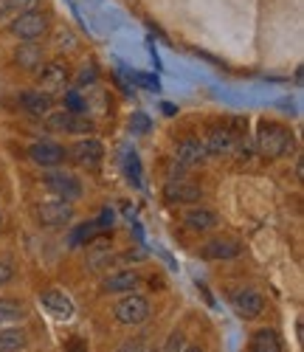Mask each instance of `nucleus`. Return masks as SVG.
I'll return each instance as SVG.
<instances>
[{
    "label": "nucleus",
    "mask_w": 304,
    "mask_h": 352,
    "mask_svg": "<svg viewBox=\"0 0 304 352\" xmlns=\"http://www.w3.org/2000/svg\"><path fill=\"white\" fill-rule=\"evenodd\" d=\"M45 32H48V17L43 12H37V9L25 12V14H17L9 23V34L17 37L20 43H37Z\"/></svg>",
    "instance_id": "f03ea898"
},
{
    "label": "nucleus",
    "mask_w": 304,
    "mask_h": 352,
    "mask_svg": "<svg viewBox=\"0 0 304 352\" xmlns=\"http://www.w3.org/2000/svg\"><path fill=\"white\" fill-rule=\"evenodd\" d=\"M14 63L20 65V68H40L43 65V48H40V43H23L17 51H14Z\"/></svg>",
    "instance_id": "4be33fe9"
},
{
    "label": "nucleus",
    "mask_w": 304,
    "mask_h": 352,
    "mask_svg": "<svg viewBox=\"0 0 304 352\" xmlns=\"http://www.w3.org/2000/svg\"><path fill=\"white\" fill-rule=\"evenodd\" d=\"M28 158H32L37 166H45V169H56L59 164L65 161V146L56 144V141H34L28 146Z\"/></svg>",
    "instance_id": "9d476101"
},
{
    "label": "nucleus",
    "mask_w": 304,
    "mask_h": 352,
    "mask_svg": "<svg viewBox=\"0 0 304 352\" xmlns=\"http://www.w3.org/2000/svg\"><path fill=\"white\" fill-rule=\"evenodd\" d=\"M184 352H203V349H200V346H186Z\"/></svg>",
    "instance_id": "7c9ffc66"
},
{
    "label": "nucleus",
    "mask_w": 304,
    "mask_h": 352,
    "mask_svg": "<svg viewBox=\"0 0 304 352\" xmlns=\"http://www.w3.org/2000/svg\"><path fill=\"white\" fill-rule=\"evenodd\" d=\"M116 352H144V341L141 338H127Z\"/></svg>",
    "instance_id": "cd10ccee"
},
{
    "label": "nucleus",
    "mask_w": 304,
    "mask_h": 352,
    "mask_svg": "<svg viewBox=\"0 0 304 352\" xmlns=\"http://www.w3.org/2000/svg\"><path fill=\"white\" fill-rule=\"evenodd\" d=\"M40 0H0V17H17L25 12H34Z\"/></svg>",
    "instance_id": "b1692460"
},
{
    "label": "nucleus",
    "mask_w": 304,
    "mask_h": 352,
    "mask_svg": "<svg viewBox=\"0 0 304 352\" xmlns=\"http://www.w3.org/2000/svg\"><path fill=\"white\" fill-rule=\"evenodd\" d=\"M113 316L118 324H127V327H135L141 321L149 318V299L141 296V293H124L116 307H113Z\"/></svg>",
    "instance_id": "7ed1b4c3"
},
{
    "label": "nucleus",
    "mask_w": 304,
    "mask_h": 352,
    "mask_svg": "<svg viewBox=\"0 0 304 352\" xmlns=\"http://www.w3.org/2000/svg\"><path fill=\"white\" fill-rule=\"evenodd\" d=\"M99 223H85V226H79L74 234H71V245H79L82 243V237H87V240H96L99 237Z\"/></svg>",
    "instance_id": "393cba45"
},
{
    "label": "nucleus",
    "mask_w": 304,
    "mask_h": 352,
    "mask_svg": "<svg viewBox=\"0 0 304 352\" xmlns=\"http://www.w3.org/2000/svg\"><path fill=\"white\" fill-rule=\"evenodd\" d=\"M248 349L251 352H282V338L273 327H262V330H257L251 336Z\"/></svg>",
    "instance_id": "412c9836"
},
{
    "label": "nucleus",
    "mask_w": 304,
    "mask_h": 352,
    "mask_svg": "<svg viewBox=\"0 0 304 352\" xmlns=\"http://www.w3.org/2000/svg\"><path fill=\"white\" fill-rule=\"evenodd\" d=\"M231 307H234V313L239 318L254 321V318H259L265 313V296L254 287H242L231 296Z\"/></svg>",
    "instance_id": "0eeeda50"
},
{
    "label": "nucleus",
    "mask_w": 304,
    "mask_h": 352,
    "mask_svg": "<svg viewBox=\"0 0 304 352\" xmlns=\"http://www.w3.org/2000/svg\"><path fill=\"white\" fill-rule=\"evenodd\" d=\"M189 344H186V336L180 333V330H175V333H169V338H166V344H164V349L161 352H184Z\"/></svg>",
    "instance_id": "a878e982"
},
{
    "label": "nucleus",
    "mask_w": 304,
    "mask_h": 352,
    "mask_svg": "<svg viewBox=\"0 0 304 352\" xmlns=\"http://www.w3.org/2000/svg\"><path fill=\"white\" fill-rule=\"evenodd\" d=\"M28 346V336L20 327H3L0 330V352H23Z\"/></svg>",
    "instance_id": "5701e85b"
},
{
    "label": "nucleus",
    "mask_w": 304,
    "mask_h": 352,
    "mask_svg": "<svg viewBox=\"0 0 304 352\" xmlns=\"http://www.w3.org/2000/svg\"><path fill=\"white\" fill-rule=\"evenodd\" d=\"M175 158H177L180 166H197V164H203L208 155H206L203 141L189 135V138H180V141L175 144Z\"/></svg>",
    "instance_id": "2eb2a0df"
},
{
    "label": "nucleus",
    "mask_w": 304,
    "mask_h": 352,
    "mask_svg": "<svg viewBox=\"0 0 304 352\" xmlns=\"http://www.w3.org/2000/svg\"><path fill=\"white\" fill-rule=\"evenodd\" d=\"M65 349H68V352H90L82 341H68V344H65Z\"/></svg>",
    "instance_id": "c756f323"
},
{
    "label": "nucleus",
    "mask_w": 304,
    "mask_h": 352,
    "mask_svg": "<svg viewBox=\"0 0 304 352\" xmlns=\"http://www.w3.org/2000/svg\"><path fill=\"white\" fill-rule=\"evenodd\" d=\"M203 146H206V155L228 158V155H234V150H237L239 144H237V135L228 127H211L208 135H206V141H203Z\"/></svg>",
    "instance_id": "9b49d317"
},
{
    "label": "nucleus",
    "mask_w": 304,
    "mask_h": 352,
    "mask_svg": "<svg viewBox=\"0 0 304 352\" xmlns=\"http://www.w3.org/2000/svg\"><path fill=\"white\" fill-rule=\"evenodd\" d=\"M51 96L40 94V91H23L20 94V107L28 113V116H34V119H45V116L51 113Z\"/></svg>",
    "instance_id": "a211bd4d"
},
{
    "label": "nucleus",
    "mask_w": 304,
    "mask_h": 352,
    "mask_svg": "<svg viewBox=\"0 0 304 352\" xmlns=\"http://www.w3.org/2000/svg\"><path fill=\"white\" fill-rule=\"evenodd\" d=\"M34 214H37V223L45 226V228H63V226H68L74 220V203L56 200V197L54 200H43V203H37Z\"/></svg>",
    "instance_id": "39448f33"
},
{
    "label": "nucleus",
    "mask_w": 304,
    "mask_h": 352,
    "mask_svg": "<svg viewBox=\"0 0 304 352\" xmlns=\"http://www.w3.org/2000/svg\"><path fill=\"white\" fill-rule=\"evenodd\" d=\"M45 127L54 130V133H87L90 124L87 119H82V116L71 113V110H51L45 116Z\"/></svg>",
    "instance_id": "f8f14e48"
},
{
    "label": "nucleus",
    "mask_w": 304,
    "mask_h": 352,
    "mask_svg": "<svg viewBox=\"0 0 304 352\" xmlns=\"http://www.w3.org/2000/svg\"><path fill=\"white\" fill-rule=\"evenodd\" d=\"M239 254H242V245L234 237H211L200 245V256L208 262H228V259H237Z\"/></svg>",
    "instance_id": "1a4fd4ad"
},
{
    "label": "nucleus",
    "mask_w": 304,
    "mask_h": 352,
    "mask_svg": "<svg viewBox=\"0 0 304 352\" xmlns=\"http://www.w3.org/2000/svg\"><path fill=\"white\" fill-rule=\"evenodd\" d=\"M65 85H68V71L65 65H59V63H43L40 65V74H37V91L51 96L59 94V91H65Z\"/></svg>",
    "instance_id": "6e6552de"
},
{
    "label": "nucleus",
    "mask_w": 304,
    "mask_h": 352,
    "mask_svg": "<svg viewBox=\"0 0 304 352\" xmlns=\"http://www.w3.org/2000/svg\"><path fill=\"white\" fill-rule=\"evenodd\" d=\"M138 285H141V276L135 271H116V274H107L102 279L105 293H135Z\"/></svg>",
    "instance_id": "f3484780"
},
{
    "label": "nucleus",
    "mask_w": 304,
    "mask_h": 352,
    "mask_svg": "<svg viewBox=\"0 0 304 352\" xmlns=\"http://www.w3.org/2000/svg\"><path fill=\"white\" fill-rule=\"evenodd\" d=\"M0 226H3V212H0Z\"/></svg>",
    "instance_id": "2f4dec72"
},
{
    "label": "nucleus",
    "mask_w": 304,
    "mask_h": 352,
    "mask_svg": "<svg viewBox=\"0 0 304 352\" xmlns=\"http://www.w3.org/2000/svg\"><path fill=\"white\" fill-rule=\"evenodd\" d=\"M290 146H293V138L282 124H262L257 130V150L268 161H276V158L287 155Z\"/></svg>",
    "instance_id": "f257e3e1"
},
{
    "label": "nucleus",
    "mask_w": 304,
    "mask_h": 352,
    "mask_svg": "<svg viewBox=\"0 0 304 352\" xmlns=\"http://www.w3.org/2000/svg\"><path fill=\"white\" fill-rule=\"evenodd\" d=\"M43 184H45V189L56 197V200H68V203H74V200H79L82 197V181L76 178L74 172H65V169H54V172H48L45 178H43Z\"/></svg>",
    "instance_id": "20e7f679"
},
{
    "label": "nucleus",
    "mask_w": 304,
    "mask_h": 352,
    "mask_svg": "<svg viewBox=\"0 0 304 352\" xmlns=\"http://www.w3.org/2000/svg\"><path fill=\"white\" fill-rule=\"evenodd\" d=\"M68 158L82 169H99V164L105 158V146L99 138H79L68 150Z\"/></svg>",
    "instance_id": "423d86ee"
},
{
    "label": "nucleus",
    "mask_w": 304,
    "mask_h": 352,
    "mask_svg": "<svg viewBox=\"0 0 304 352\" xmlns=\"http://www.w3.org/2000/svg\"><path fill=\"white\" fill-rule=\"evenodd\" d=\"M12 276H14V268H12V262H6V259H0V285H6V282H12Z\"/></svg>",
    "instance_id": "c85d7f7f"
},
{
    "label": "nucleus",
    "mask_w": 304,
    "mask_h": 352,
    "mask_svg": "<svg viewBox=\"0 0 304 352\" xmlns=\"http://www.w3.org/2000/svg\"><path fill=\"white\" fill-rule=\"evenodd\" d=\"M184 223H186V228H192L197 234H206V231H215L220 226V217L211 209H189L184 214Z\"/></svg>",
    "instance_id": "6ab92c4d"
},
{
    "label": "nucleus",
    "mask_w": 304,
    "mask_h": 352,
    "mask_svg": "<svg viewBox=\"0 0 304 352\" xmlns=\"http://www.w3.org/2000/svg\"><path fill=\"white\" fill-rule=\"evenodd\" d=\"M110 259H113V248H110V240H107V237H96L94 243L87 245V251H85V265H87V271H102V268H107Z\"/></svg>",
    "instance_id": "dca6fc26"
},
{
    "label": "nucleus",
    "mask_w": 304,
    "mask_h": 352,
    "mask_svg": "<svg viewBox=\"0 0 304 352\" xmlns=\"http://www.w3.org/2000/svg\"><path fill=\"white\" fill-rule=\"evenodd\" d=\"M25 316H28V307L23 302L0 296V330L3 327H17Z\"/></svg>",
    "instance_id": "aec40b11"
},
{
    "label": "nucleus",
    "mask_w": 304,
    "mask_h": 352,
    "mask_svg": "<svg viewBox=\"0 0 304 352\" xmlns=\"http://www.w3.org/2000/svg\"><path fill=\"white\" fill-rule=\"evenodd\" d=\"M40 302H43V307H45L51 316H56V318H63V321L74 318V302H71V296H68L65 290H56V287L43 290V293H40Z\"/></svg>",
    "instance_id": "ddd939ff"
},
{
    "label": "nucleus",
    "mask_w": 304,
    "mask_h": 352,
    "mask_svg": "<svg viewBox=\"0 0 304 352\" xmlns=\"http://www.w3.org/2000/svg\"><path fill=\"white\" fill-rule=\"evenodd\" d=\"M164 195L169 203H197L203 197V189L192 181H184V178H169L164 186Z\"/></svg>",
    "instance_id": "4468645a"
},
{
    "label": "nucleus",
    "mask_w": 304,
    "mask_h": 352,
    "mask_svg": "<svg viewBox=\"0 0 304 352\" xmlns=\"http://www.w3.org/2000/svg\"><path fill=\"white\" fill-rule=\"evenodd\" d=\"M65 102H68V107H65V110H71V113H76V116L85 110V102H82V96H79L76 91H74V94H68V96H65Z\"/></svg>",
    "instance_id": "bb28decb"
}]
</instances>
